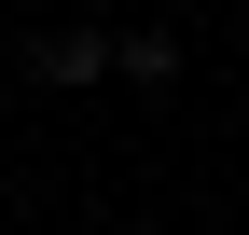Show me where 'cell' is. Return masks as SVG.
<instances>
[{
	"mask_svg": "<svg viewBox=\"0 0 249 235\" xmlns=\"http://www.w3.org/2000/svg\"><path fill=\"white\" fill-rule=\"evenodd\" d=\"M235 14H249V0H235Z\"/></svg>",
	"mask_w": 249,
	"mask_h": 235,
	"instance_id": "3",
	"label": "cell"
},
{
	"mask_svg": "<svg viewBox=\"0 0 249 235\" xmlns=\"http://www.w3.org/2000/svg\"><path fill=\"white\" fill-rule=\"evenodd\" d=\"M111 69H124V83H180V42H166V28H124Z\"/></svg>",
	"mask_w": 249,
	"mask_h": 235,
	"instance_id": "2",
	"label": "cell"
},
{
	"mask_svg": "<svg viewBox=\"0 0 249 235\" xmlns=\"http://www.w3.org/2000/svg\"><path fill=\"white\" fill-rule=\"evenodd\" d=\"M28 69H42V83H111V28H42Z\"/></svg>",
	"mask_w": 249,
	"mask_h": 235,
	"instance_id": "1",
	"label": "cell"
}]
</instances>
